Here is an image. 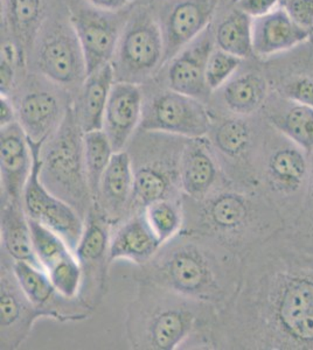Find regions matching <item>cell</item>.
Wrapping results in <instances>:
<instances>
[{"label": "cell", "mask_w": 313, "mask_h": 350, "mask_svg": "<svg viewBox=\"0 0 313 350\" xmlns=\"http://www.w3.org/2000/svg\"><path fill=\"white\" fill-rule=\"evenodd\" d=\"M136 283L124 323L132 349H212L216 307L147 280Z\"/></svg>", "instance_id": "6da1fadb"}, {"label": "cell", "mask_w": 313, "mask_h": 350, "mask_svg": "<svg viewBox=\"0 0 313 350\" xmlns=\"http://www.w3.org/2000/svg\"><path fill=\"white\" fill-rule=\"evenodd\" d=\"M135 279L167 287L218 310L238 287L234 252L213 239L187 231L164 243L150 262L137 267Z\"/></svg>", "instance_id": "7a4b0ae2"}, {"label": "cell", "mask_w": 313, "mask_h": 350, "mask_svg": "<svg viewBox=\"0 0 313 350\" xmlns=\"http://www.w3.org/2000/svg\"><path fill=\"white\" fill-rule=\"evenodd\" d=\"M84 135L72 103L64 122L41 148L40 179L54 196L71 204L86 219L94 200L84 161Z\"/></svg>", "instance_id": "3957f363"}, {"label": "cell", "mask_w": 313, "mask_h": 350, "mask_svg": "<svg viewBox=\"0 0 313 350\" xmlns=\"http://www.w3.org/2000/svg\"><path fill=\"white\" fill-rule=\"evenodd\" d=\"M187 139L163 132L137 131L127 145L134 171L136 213L158 200L183 199L180 163Z\"/></svg>", "instance_id": "277c9868"}, {"label": "cell", "mask_w": 313, "mask_h": 350, "mask_svg": "<svg viewBox=\"0 0 313 350\" xmlns=\"http://www.w3.org/2000/svg\"><path fill=\"white\" fill-rule=\"evenodd\" d=\"M183 230L205 236L234 250L254 221V202L242 191L222 188L203 200L183 196Z\"/></svg>", "instance_id": "5b68a950"}, {"label": "cell", "mask_w": 313, "mask_h": 350, "mask_svg": "<svg viewBox=\"0 0 313 350\" xmlns=\"http://www.w3.org/2000/svg\"><path fill=\"white\" fill-rule=\"evenodd\" d=\"M160 25L147 10H139L127 21L111 64L116 81L140 84L164 64Z\"/></svg>", "instance_id": "8992f818"}, {"label": "cell", "mask_w": 313, "mask_h": 350, "mask_svg": "<svg viewBox=\"0 0 313 350\" xmlns=\"http://www.w3.org/2000/svg\"><path fill=\"white\" fill-rule=\"evenodd\" d=\"M212 120L213 113L206 103L167 88L144 98L138 130L193 139L207 137Z\"/></svg>", "instance_id": "52a82bcc"}, {"label": "cell", "mask_w": 313, "mask_h": 350, "mask_svg": "<svg viewBox=\"0 0 313 350\" xmlns=\"http://www.w3.org/2000/svg\"><path fill=\"white\" fill-rule=\"evenodd\" d=\"M72 25L84 51L87 76L110 64L122 33L115 12L96 8L88 0H64Z\"/></svg>", "instance_id": "ba28073f"}, {"label": "cell", "mask_w": 313, "mask_h": 350, "mask_svg": "<svg viewBox=\"0 0 313 350\" xmlns=\"http://www.w3.org/2000/svg\"><path fill=\"white\" fill-rule=\"evenodd\" d=\"M111 226L102 213L92 206L84 219V234L75 249L82 270L79 298L95 310L107 295Z\"/></svg>", "instance_id": "9c48e42d"}, {"label": "cell", "mask_w": 313, "mask_h": 350, "mask_svg": "<svg viewBox=\"0 0 313 350\" xmlns=\"http://www.w3.org/2000/svg\"><path fill=\"white\" fill-rule=\"evenodd\" d=\"M33 154L32 173L23 193V207L28 219L42 223L55 231L75 252L84 234V219L64 200L54 196L40 179L41 144L29 143Z\"/></svg>", "instance_id": "30bf717a"}, {"label": "cell", "mask_w": 313, "mask_h": 350, "mask_svg": "<svg viewBox=\"0 0 313 350\" xmlns=\"http://www.w3.org/2000/svg\"><path fill=\"white\" fill-rule=\"evenodd\" d=\"M40 72L60 87H82L87 79L84 51L72 25L53 24L36 47Z\"/></svg>", "instance_id": "8fae6325"}, {"label": "cell", "mask_w": 313, "mask_h": 350, "mask_svg": "<svg viewBox=\"0 0 313 350\" xmlns=\"http://www.w3.org/2000/svg\"><path fill=\"white\" fill-rule=\"evenodd\" d=\"M41 312L20 286L13 259L1 251L0 257V349L16 350L32 334Z\"/></svg>", "instance_id": "7c38bea8"}, {"label": "cell", "mask_w": 313, "mask_h": 350, "mask_svg": "<svg viewBox=\"0 0 313 350\" xmlns=\"http://www.w3.org/2000/svg\"><path fill=\"white\" fill-rule=\"evenodd\" d=\"M13 270L20 286L44 319L66 323H79L92 317V308L79 298H68L62 295L41 267L13 260Z\"/></svg>", "instance_id": "4fadbf2b"}, {"label": "cell", "mask_w": 313, "mask_h": 350, "mask_svg": "<svg viewBox=\"0 0 313 350\" xmlns=\"http://www.w3.org/2000/svg\"><path fill=\"white\" fill-rule=\"evenodd\" d=\"M28 222L40 267L62 295L79 298L82 270L75 252L55 231L32 219Z\"/></svg>", "instance_id": "5bb4252c"}, {"label": "cell", "mask_w": 313, "mask_h": 350, "mask_svg": "<svg viewBox=\"0 0 313 350\" xmlns=\"http://www.w3.org/2000/svg\"><path fill=\"white\" fill-rule=\"evenodd\" d=\"M220 0H173L160 19L163 34L164 64L170 62L187 44L210 26Z\"/></svg>", "instance_id": "9a60e30c"}, {"label": "cell", "mask_w": 313, "mask_h": 350, "mask_svg": "<svg viewBox=\"0 0 313 350\" xmlns=\"http://www.w3.org/2000/svg\"><path fill=\"white\" fill-rule=\"evenodd\" d=\"M214 48V32L210 25L170 61L167 88L203 103L208 102L212 92L206 81L207 62Z\"/></svg>", "instance_id": "2e32d148"}, {"label": "cell", "mask_w": 313, "mask_h": 350, "mask_svg": "<svg viewBox=\"0 0 313 350\" xmlns=\"http://www.w3.org/2000/svg\"><path fill=\"white\" fill-rule=\"evenodd\" d=\"M183 196L203 200L229 185L207 137L187 139L180 163Z\"/></svg>", "instance_id": "e0dca14e"}, {"label": "cell", "mask_w": 313, "mask_h": 350, "mask_svg": "<svg viewBox=\"0 0 313 350\" xmlns=\"http://www.w3.org/2000/svg\"><path fill=\"white\" fill-rule=\"evenodd\" d=\"M135 181L127 150L115 152L99 183L94 206L110 223L111 228L136 214Z\"/></svg>", "instance_id": "ac0fdd59"}, {"label": "cell", "mask_w": 313, "mask_h": 350, "mask_svg": "<svg viewBox=\"0 0 313 350\" xmlns=\"http://www.w3.org/2000/svg\"><path fill=\"white\" fill-rule=\"evenodd\" d=\"M72 102L45 88H34L20 96L14 103L18 123L29 143L41 144L59 129Z\"/></svg>", "instance_id": "d6986e66"}, {"label": "cell", "mask_w": 313, "mask_h": 350, "mask_svg": "<svg viewBox=\"0 0 313 350\" xmlns=\"http://www.w3.org/2000/svg\"><path fill=\"white\" fill-rule=\"evenodd\" d=\"M32 168V150L20 124L0 129V202H21Z\"/></svg>", "instance_id": "ffe728a7"}, {"label": "cell", "mask_w": 313, "mask_h": 350, "mask_svg": "<svg viewBox=\"0 0 313 350\" xmlns=\"http://www.w3.org/2000/svg\"><path fill=\"white\" fill-rule=\"evenodd\" d=\"M144 95L139 84L116 81L104 112L103 130L114 152L124 151L138 131Z\"/></svg>", "instance_id": "44dd1931"}, {"label": "cell", "mask_w": 313, "mask_h": 350, "mask_svg": "<svg viewBox=\"0 0 313 350\" xmlns=\"http://www.w3.org/2000/svg\"><path fill=\"white\" fill-rule=\"evenodd\" d=\"M160 247L162 243L152 230L144 211L111 228L110 264L116 260H127L137 267H143L153 258Z\"/></svg>", "instance_id": "7402d4cb"}, {"label": "cell", "mask_w": 313, "mask_h": 350, "mask_svg": "<svg viewBox=\"0 0 313 350\" xmlns=\"http://www.w3.org/2000/svg\"><path fill=\"white\" fill-rule=\"evenodd\" d=\"M312 33L298 26L284 8H275L264 16L253 18L255 55L270 56L296 47Z\"/></svg>", "instance_id": "603a6c76"}, {"label": "cell", "mask_w": 313, "mask_h": 350, "mask_svg": "<svg viewBox=\"0 0 313 350\" xmlns=\"http://www.w3.org/2000/svg\"><path fill=\"white\" fill-rule=\"evenodd\" d=\"M115 82V69L110 62L89 74L79 88L74 108L84 133L103 128L104 112Z\"/></svg>", "instance_id": "cb8c5ba5"}, {"label": "cell", "mask_w": 313, "mask_h": 350, "mask_svg": "<svg viewBox=\"0 0 313 350\" xmlns=\"http://www.w3.org/2000/svg\"><path fill=\"white\" fill-rule=\"evenodd\" d=\"M0 239L1 251L16 262L40 267L33 247L32 234L23 202H0Z\"/></svg>", "instance_id": "d4e9b609"}, {"label": "cell", "mask_w": 313, "mask_h": 350, "mask_svg": "<svg viewBox=\"0 0 313 350\" xmlns=\"http://www.w3.org/2000/svg\"><path fill=\"white\" fill-rule=\"evenodd\" d=\"M222 170L240 161L249 152L253 143V132L249 124L241 116L215 120L213 116L207 135Z\"/></svg>", "instance_id": "484cf974"}, {"label": "cell", "mask_w": 313, "mask_h": 350, "mask_svg": "<svg viewBox=\"0 0 313 350\" xmlns=\"http://www.w3.org/2000/svg\"><path fill=\"white\" fill-rule=\"evenodd\" d=\"M221 89L222 100L227 110L243 117L261 108L266 100L268 84L260 74L248 72L230 79Z\"/></svg>", "instance_id": "4316f807"}, {"label": "cell", "mask_w": 313, "mask_h": 350, "mask_svg": "<svg viewBox=\"0 0 313 350\" xmlns=\"http://www.w3.org/2000/svg\"><path fill=\"white\" fill-rule=\"evenodd\" d=\"M308 163L297 148H279L266 161V176L270 186L278 191H297L304 181Z\"/></svg>", "instance_id": "83f0119b"}, {"label": "cell", "mask_w": 313, "mask_h": 350, "mask_svg": "<svg viewBox=\"0 0 313 350\" xmlns=\"http://www.w3.org/2000/svg\"><path fill=\"white\" fill-rule=\"evenodd\" d=\"M215 47L246 59L254 54L253 18L235 8L218 25L214 32Z\"/></svg>", "instance_id": "f1b7e54d"}, {"label": "cell", "mask_w": 313, "mask_h": 350, "mask_svg": "<svg viewBox=\"0 0 313 350\" xmlns=\"http://www.w3.org/2000/svg\"><path fill=\"white\" fill-rule=\"evenodd\" d=\"M8 26L14 40L25 48L32 42L44 16V0H5Z\"/></svg>", "instance_id": "f546056e"}, {"label": "cell", "mask_w": 313, "mask_h": 350, "mask_svg": "<svg viewBox=\"0 0 313 350\" xmlns=\"http://www.w3.org/2000/svg\"><path fill=\"white\" fill-rule=\"evenodd\" d=\"M84 144L88 183L92 191V200L95 201L101 179L115 152L103 130L86 132Z\"/></svg>", "instance_id": "4dcf8cb0"}, {"label": "cell", "mask_w": 313, "mask_h": 350, "mask_svg": "<svg viewBox=\"0 0 313 350\" xmlns=\"http://www.w3.org/2000/svg\"><path fill=\"white\" fill-rule=\"evenodd\" d=\"M271 124L278 131L292 140L306 153L313 152V109L296 104L284 115L271 117Z\"/></svg>", "instance_id": "1f68e13d"}, {"label": "cell", "mask_w": 313, "mask_h": 350, "mask_svg": "<svg viewBox=\"0 0 313 350\" xmlns=\"http://www.w3.org/2000/svg\"><path fill=\"white\" fill-rule=\"evenodd\" d=\"M144 213L162 245L183 230V199L158 200L147 206Z\"/></svg>", "instance_id": "d6a6232c"}, {"label": "cell", "mask_w": 313, "mask_h": 350, "mask_svg": "<svg viewBox=\"0 0 313 350\" xmlns=\"http://www.w3.org/2000/svg\"><path fill=\"white\" fill-rule=\"evenodd\" d=\"M242 59L215 47L207 62L206 81L210 92L221 89L241 66Z\"/></svg>", "instance_id": "836d02e7"}, {"label": "cell", "mask_w": 313, "mask_h": 350, "mask_svg": "<svg viewBox=\"0 0 313 350\" xmlns=\"http://www.w3.org/2000/svg\"><path fill=\"white\" fill-rule=\"evenodd\" d=\"M284 95L296 104L313 109V79L309 76L295 77L284 88Z\"/></svg>", "instance_id": "e575fe53"}, {"label": "cell", "mask_w": 313, "mask_h": 350, "mask_svg": "<svg viewBox=\"0 0 313 350\" xmlns=\"http://www.w3.org/2000/svg\"><path fill=\"white\" fill-rule=\"evenodd\" d=\"M284 10L298 26L313 32V0H286Z\"/></svg>", "instance_id": "d590c367"}, {"label": "cell", "mask_w": 313, "mask_h": 350, "mask_svg": "<svg viewBox=\"0 0 313 350\" xmlns=\"http://www.w3.org/2000/svg\"><path fill=\"white\" fill-rule=\"evenodd\" d=\"M278 0H236L234 4L251 18L264 16L276 8Z\"/></svg>", "instance_id": "8d00e7d4"}, {"label": "cell", "mask_w": 313, "mask_h": 350, "mask_svg": "<svg viewBox=\"0 0 313 350\" xmlns=\"http://www.w3.org/2000/svg\"><path fill=\"white\" fill-rule=\"evenodd\" d=\"M16 64L6 59H0V94L1 96L11 97L14 92L16 80Z\"/></svg>", "instance_id": "74e56055"}, {"label": "cell", "mask_w": 313, "mask_h": 350, "mask_svg": "<svg viewBox=\"0 0 313 350\" xmlns=\"http://www.w3.org/2000/svg\"><path fill=\"white\" fill-rule=\"evenodd\" d=\"M18 122L16 105L11 97L0 96V129Z\"/></svg>", "instance_id": "f35d334b"}, {"label": "cell", "mask_w": 313, "mask_h": 350, "mask_svg": "<svg viewBox=\"0 0 313 350\" xmlns=\"http://www.w3.org/2000/svg\"><path fill=\"white\" fill-rule=\"evenodd\" d=\"M88 1L95 5L96 8L117 12L119 10L127 8V5L131 4L134 0H88Z\"/></svg>", "instance_id": "ab89813d"}, {"label": "cell", "mask_w": 313, "mask_h": 350, "mask_svg": "<svg viewBox=\"0 0 313 350\" xmlns=\"http://www.w3.org/2000/svg\"><path fill=\"white\" fill-rule=\"evenodd\" d=\"M235 1H236V0H233V4H234Z\"/></svg>", "instance_id": "60d3db41"}]
</instances>
